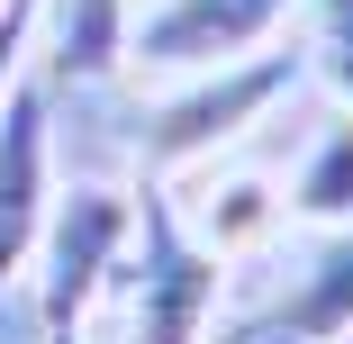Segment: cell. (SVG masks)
Wrapping results in <instances>:
<instances>
[{
    "label": "cell",
    "mask_w": 353,
    "mask_h": 344,
    "mask_svg": "<svg viewBox=\"0 0 353 344\" xmlns=\"http://www.w3.org/2000/svg\"><path fill=\"white\" fill-rule=\"evenodd\" d=\"M218 290H227V263L208 254L172 190H136V236L100 290V344H208V317H218Z\"/></svg>",
    "instance_id": "6da1fadb"
},
{
    "label": "cell",
    "mask_w": 353,
    "mask_h": 344,
    "mask_svg": "<svg viewBox=\"0 0 353 344\" xmlns=\"http://www.w3.org/2000/svg\"><path fill=\"white\" fill-rule=\"evenodd\" d=\"M154 91L163 100H154V127H145V163L172 181V172H190L208 154H236L245 136L299 91V54L263 45V54L208 63V73H181V82H154Z\"/></svg>",
    "instance_id": "7a4b0ae2"
},
{
    "label": "cell",
    "mask_w": 353,
    "mask_h": 344,
    "mask_svg": "<svg viewBox=\"0 0 353 344\" xmlns=\"http://www.w3.org/2000/svg\"><path fill=\"white\" fill-rule=\"evenodd\" d=\"M127 236H136V190H118V181L54 190L46 236H37V308H46V335L91 326V308H100V290H109Z\"/></svg>",
    "instance_id": "3957f363"
},
{
    "label": "cell",
    "mask_w": 353,
    "mask_h": 344,
    "mask_svg": "<svg viewBox=\"0 0 353 344\" xmlns=\"http://www.w3.org/2000/svg\"><path fill=\"white\" fill-rule=\"evenodd\" d=\"M290 10L299 0H145L127 19V63L145 82H181V73H208V63L281 45Z\"/></svg>",
    "instance_id": "277c9868"
},
{
    "label": "cell",
    "mask_w": 353,
    "mask_h": 344,
    "mask_svg": "<svg viewBox=\"0 0 353 344\" xmlns=\"http://www.w3.org/2000/svg\"><path fill=\"white\" fill-rule=\"evenodd\" d=\"M54 209V145H46V91L19 82L0 100V299L28 281L37 236Z\"/></svg>",
    "instance_id": "5b68a950"
},
{
    "label": "cell",
    "mask_w": 353,
    "mask_h": 344,
    "mask_svg": "<svg viewBox=\"0 0 353 344\" xmlns=\"http://www.w3.org/2000/svg\"><path fill=\"white\" fill-rule=\"evenodd\" d=\"M172 190V181H163ZM172 209H181V227L218 254V263H236V254H263L281 227H290V199H281V172H254V163H236V154H208V163H190L181 172V190H172Z\"/></svg>",
    "instance_id": "8992f818"
},
{
    "label": "cell",
    "mask_w": 353,
    "mask_h": 344,
    "mask_svg": "<svg viewBox=\"0 0 353 344\" xmlns=\"http://www.w3.org/2000/svg\"><path fill=\"white\" fill-rule=\"evenodd\" d=\"M263 335L353 344V227H317V254L299 263V281L263 308Z\"/></svg>",
    "instance_id": "52a82bcc"
},
{
    "label": "cell",
    "mask_w": 353,
    "mask_h": 344,
    "mask_svg": "<svg viewBox=\"0 0 353 344\" xmlns=\"http://www.w3.org/2000/svg\"><path fill=\"white\" fill-rule=\"evenodd\" d=\"M281 199L299 227H353V109H335L299 145V163L281 172Z\"/></svg>",
    "instance_id": "ba28073f"
},
{
    "label": "cell",
    "mask_w": 353,
    "mask_h": 344,
    "mask_svg": "<svg viewBox=\"0 0 353 344\" xmlns=\"http://www.w3.org/2000/svg\"><path fill=\"white\" fill-rule=\"evenodd\" d=\"M308 10V54H317V73L335 82V100L353 109V0H299Z\"/></svg>",
    "instance_id": "9c48e42d"
},
{
    "label": "cell",
    "mask_w": 353,
    "mask_h": 344,
    "mask_svg": "<svg viewBox=\"0 0 353 344\" xmlns=\"http://www.w3.org/2000/svg\"><path fill=\"white\" fill-rule=\"evenodd\" d=\"M37 28H46V0H10L0 10V100L28 82V54H37Z\"/></svg>",
    "instance_id": "30bf717a"
},
{
    "label": "cell",
    "mask_w": 353,
    "mask_h": 344,
    "mask_svg": "<svg viewBox=\"0 0 353 344\" xmlns=\"http://www.w3.org/2000/svg\"><path fill=\"white\" fill-rule=\"evenodd\" d=\"M46 344H91V335H82V326H73V335H46Z\"/></svg>",
    "instance_id": "8fae6325"
},
{
    "label": "cell",
    "mask_w": 353,
    "mask_h": 344,
    "mask_svg": "<svg viewBox=\"0 0 353 344\" xmlns=\"http://www.w3.org/2000/svg\"><path fill=\"white\" fill-rule=\"evenodd\" d=\"M0 10H10V0H0Z\"/></svg>",
    "instance_id": "7c38bea8"
}]
</instances>
